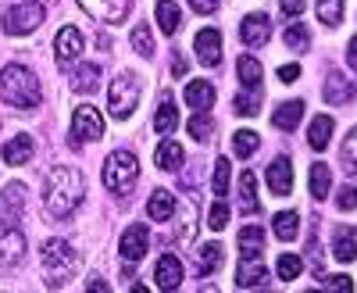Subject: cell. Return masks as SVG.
Segmentation results:
<instances>
[{
	"mask_svg": "<svg viewBox=\"0 0 357 293\" xmlns=\"http://www.w3.org/2000/svg\"><path fill=\"white\" fill-rule=\"evenodd\" d=\"M340 165H343L347 175H357V126L350 129V136L340 146Z\"/></svg>",
	"mask_w": 357,
	"mask_h": 293,
	"instance_id": "cell-38",
	"label": "cell"
},
{
	"mask_svg": "<svg viewBox=\"0 0 357 293\" xmlns=\"http://www.w3.org/2000/svg\"><path fill=\"white\" fill-rule=\"evenodd\" d=\"M33 154H36V143H33V136H29V133L8 140V143H4V151H0L4 165H29V161H33Z\"/></svg>",
	"mask_w": 357,
	"mask_h": 293,
	"instance_id": "cell-17",
	"label": "cell"
},
{
	"mask_svg": "<svg viewBox=\"0 0 357 293\" xmlns=\"http://www.w3.org/2000/svg\"><path fill=\"white\" fill-rule=\"evenodd\" d=\"M43 90H40V79L22 68V65H8L0 72V100L11 104L15 111H33L40 104Z\"/></svg>",
	"mask_w": 357,
	"mask_h": 293,
	"instance_id": "cell-2",
	"label": "cell"
},
{
	"mask_svg": "<svg viewBox=\"0 0 357 293\" xmlns=\"http://www.w3.org/2000/svg\"><path fill=\"white\" fill-rule=\"evenodd\" d=\"M190 8L197 15H215L218 11V0H190Z\"/></svg>",
	"mask_w": 357,
	"mask_h": 293,
	"instance_id": "cell-46",
	"label": "cell"
},
{
	"mask_svg": "<svg viewBox=\"0 0 357 293\" xmlns=\"http://www.w3.org/2000/svg\"><path fill=\"white\" fill-rule=\"evenodd\" d=\"M132 47H136V54L139 57H154V40H151V29H146V22H136V29H132Z\"/></svg>",
	"mask_w": 357,
	"mask_h": 293,
	"instance_id": "cell-40",
	"label": "cell"
},
{
	"mask_svg": "<svg viewBox=\"0 0 357 293\" xmlns=\"http://www.w3.org/2000/svg\"><path fill=\"white\" fill-rule=\"evenodd\" d=\"M193 50H197V61L215 68L222 61V33L218 29H200L197 40H193Z\"/></svg>",
	"mask_w": 357,
	"mask_h": 293,
	"instance_id": "cell-12",
	"label": "cell"
},
{
	"mask_svg": "<svg viewBox=\"0 0 357 293\" xmlns=\"http://www.w3.org/2000/svg\"><path fill=\"white\" fill-rule=\"evenodd\" d=\"M139 179V161L132 151H114L107 161H104V186L118 197H126Z\"/></svg>",
	"mask_w": 357,
	"mask_h": 293,
	"instance_id": "cell-4",
	"label": "cell"
},
{
	"mask_svg": "<svg viewBox=\"0 0 357 293\" xmlns=\"http://www.w3.org/2000/svg\"><path fill=\"white\" fill-rule=\"evenodd\" d=\"M301 119H304V104H301V100H286V104H279L275 114H272L275 129H282V133H293L296 126H301Z\"/></svg>",
	"mask_w": 357,
	"mask_h": 293,
	"instance_id": "cell-22",
	"label": "cell"
},
{
	"mask_svg": "<svg viewBox=\"0 0 357 293\" xmlns=\"http://www.w3.org/2000/svg\"><path fill=\"white\" fill-rule=\"evenodd\" d=\"M118 250H122L126 261H143L146 250H151V229H146L143 222L129 225V229L122 232V243H118Z\"/></svg>",
	"mask_w": 357,
	"mask_h": 293,
	"instance_id": "cell-10",
	"label": "cell"
},
{
	"mask_svg": "<svg viewBox=\"0 0 357 293\" xmlns=\"http://www.w3.org/2000/svg\"><path fill=\"white\" fill-rule=\"evenodd\" d=\"M296 79H301V68H296V65H282V68H279V82L289 86V82H296Z\"/></svg>",
	"mask_w": 357,
	"mask_h": 293,
	"instance_id": "cell-48",
	"label": "cell"
},
{
	"mask_svg": "<svg viewBox=\"0 0 357 293\" xmlns=\"http://www.w3.org/2000/svg\"><path fill=\"white\" fill-rule=\"evenodd\" d=\"M104 136V114L93 104H79L72 114V143H93Z\"/></svg>",
	"mask_w": 357,
	"mask_h": 293,
	"instance_id": "cell-7",
	"label": "cell"
},
{
	"mask_svg": "<svg viewBox=\"0 0 357 293\" xmlns=\"http://www.w3.org/2000/svg\"><path fill=\"white\" fill-rule=\"evenodd\" d=\"M232 107H236L240 119H254V114L261 111V86H250V93H240L232 100Z\"/></svg>",
	"mask_w": 357,
	"mask_h": 293,
	"instance_id": "cell-34",
	"label": "cell"
},
{
	"mask_svg": "<svg viewBox=\"0 0 357 293\" xmlns=\"http://www.w3.org/2000/svg\"><path fill=\"white\" fill-rule=\"evenodd\" d=\"M240 40L250 47V50H257V47H264L268 40H272V22H268V15H247L243 18V25H240Z\"/></svg>",
	"mask_w": 357,
	"mask_h": 293,
	"instance_id": "cell-13",
	"label": "cell"
},
{
	"mask_svg": "<svg viewBox=\"0 0 357 293\" xmlns=\"http://www.w3.org/2000/svg\"><path fill=\"white\" fill-rule=\"evenodd\" d=\"M264 283H268L264 265H261L257 257H243L240 272H236V286H240V290H250V286H264Z\"/></svg>",
	"mask_w": 357,
	"mask_h": 293,
	"instance_id": "cell-23",
	"label": "cell"
},
{
	"mask_svg": "<svg viewBox=\"0 0 357 293\" xmlns=\"http://www.w3.org/2000/svg\"><path fill=\"white\" fill-rule=\"evenodd\" d=\"M25 257V236L15 225V218H0V269H11Z\"/></svg>",
	"mask_w": 357,
	"mask_h": 293,
	"instance_id": "cell-8",
	"label": "cell"
},
{
	"mask_svg": "<svg viewBox=\"0 0 357 293\" xmlns=\"http://www.w3.org/2000/svg\"><path fill=\"white\" fill-rule=\"evenodd\" d=\"M82 47H86V40H82V33H79V25H65L61 33H57V40H54V57H57V65L79 61Z\"/></svg>",
	"mask_w": 357,
	"mask_h": 293,
	"instance_id": "cell-11",
	"label": "cell"
},
{
	"mask_svg": "<svg viewBox=\"0 0 357 293\" xmlns=\"http://www.w3.org/2000/svg\"><path fill=\"white\" fill-rule=\"evenodd\" d=\"M279 8H282V11L293 18V15H301V11L307 8V0H279Z\"/></svg>",
	"mask_w": 357,
	"mask_h": 293,
	"instance_id": "cell-47",
	"label": "cell"
},
{
	"mask_svg": "<svg viewBox=\"0 0 357 293\" xmlns=\"http://www.w3.org/2000/svg\"><path fill=\"white\" fill-rule=\"evenodd\" d=\"M79 269V250L68 240H47L43 243V272L47 286H65Z\"/></svg>",
	"mask_w": 357,
	"mask_h": 293,
	"instance_id": "cell-3",
	"label": "cell"
},
{
	"mask_svg": "<svg viewBox=\"0 0 357 293\" xmlns=\"http://www.w3.org/2000/svg\"><path fill=\"white\" fill-rule=\"evenodd\" d=\"M186 129H190V136H193V140L207 143V140H211V133H215V119H211V111H193Z\"/></svg>",
	"mask_w": 357,
	"mask_h": 293,
	"instance_id": "cell-32",
	"label": "cell"
},
{
	"mask_svg": "<svg viewBox=\"0 0 357 293\" xmlns=\"http://www.w3.org/2000/svg\"><path fill=\"white\" fill-rule=\"evenodd\" d=\"M86 290H89V293H104V290H107V283H104L100 276H93V279L86 283Z\"/></svg>",
	"mask_w": 357,
	"mask_h": 293,
	"instance_id": "cell-50",
	"label": "cell"
},
{
	"mask_svg": "<svg viewBox=\"0 0 357 293\" xmlns=\"http://www.w3.org/2000/svg\"><path fill=\"white\" fill-rule=\"evenodd\" d=\"M183 97H186V104H190L193 111H211V107H215L218 90H215V86L207 82V79H193V82H186Z\"/></svg>",
	"mask_w": 357,
	"mask_h": 293,
	"instance_id": "cell-16",
	"label": "cell"
},
{
	"mask_svg": "<svg viewBox=\"0 0 357 293\" xmlns=\"http://www.w3.org/2000/svg\"><path fill=\"white\" fill-rule=\"evenodd\" d=\"M139 93H143L139 79L129 75V72H122L107 86V111L114 114V119H129V114L136 111V104H139Z\"/></svg>",
	"mask_w": 357,
	"mask_h": 293,
	"instance_id": "cell-5",
	"label": "cell"
},
{
	"mask_svg": "<svg viewBox=\"0 0 357 293\" xmlns=\"http://www.w3.org/2000/svg\"><path fill=\"white\" fill-rule=\"evenodd\" d=\"M329 186H333V172L325 161H314L311 165V197L314 200H325L329 197Z\"/></svg>",
	"mask_w": 357,
	"mask_h": 293,
	"instance_id": "cell-29",
	"label": "cell"
},
{
	"mask_svg": "<svg viewBox=\"0 0 357 293\" xmlns=\"http://www.w3.org/2000/svg\"><path fill=\"white\" fill-rule=\"evenodd\" d=\"M321 286H325V290H340V293H350V290H354L350 276H329V279H325Z\"/></svg>",
	"mask_w": 357,
	"mask_h": 293,
	"instance_id": "cell-45",
	"label": "cell"
},
{
	"mask_svg": "<svg viewBox=\"0 0 357 293\" xmlns=\"http://www.w3.org/2000/svg\"><path fill=\"white\" fill-rule=\"evenodd\" d=\"M333 254H336V261H354L357 257V229L354 225H336V232H333Z\"/></svg>",
	"mask_w": 357,
	"mask_h": 293,
	"instance_id": "cell-20",
	"label": "cell"
},
{
	"mask_svg": "<svg viewBox=\"0 0 357 293\" xmlns=\"http://www.w3.org/2000/svg\"><path fill=\"white\" fill-rule=\"evenodd\" d=\"M82 172L72 165H57L47 175V186H43V204H47V215L54 218H68L79 200H82Z\"/></svg>",
	"mask_w": 357,
	"mask_h": 293,
	"instance_id": "cell-1",
	"label": "cell"
},
{
	"mask_svg": "<svg viewBox=\"0 0 357 293\" xmlns=\"http://www.w3.org/2000/svg\"><path fill=\"white\" fill-rule=\"evenodd\" d=\"M240 204H243V211L254 215L257 211V175L250 168L240 172Z\"/></svg>",
	"mask_w": 357,
	"mask_h": 293,
	"instance_id": "cell-30",
	"label": "cell"
},
{
	"mask_svg": "<svg viewBox=\"0 0 357 293\" xmlns=\"http://www.w3.org/2000/svg\"><path fill=\"white\" fill-rule=\"evenodd\" d=\"M154 18H158V29H161L165 36H175V33H178V25H183V15H178V8L172 4V0H158Z\"/></svg>",
	"mask_w": 357,
	"mask_h": 293,
	"instance_id": "cell-27",
	"label": "cell"
},
{
	"mask_svg": "<svg viewBox=\"0 0 357 293\" xmlns=\"http://www.w3.org/2000/svg\"><path fill=\"white\" fill-rule=\"evenodd\" d=\"M222 265H225V247H222V243H204V247L197 250L193 272H197V276H211V272H218Z\"/></svg>",
	"mask_w": 357,
	"mask_h": 293,
	"instance_id": "cell-18",
	"label": "cell"
},
{
	"mask_svg": "<svg viewBox=\"0 0 357 293\" xmlns=\"http://www.w3.org/2000/svg\"><path fill=\"white\" fill-rule=\"evenodd\" d=\"M154 279H158V290H178V283H183V261H178L175 254H165L158 261Z\"/></svg>",
	"mask_w": 357,
	"mask_h": 293,
	"instance_id": "cell-19",
	"label": "cell"
},
{
	"mask_svg": "<svg viewBox=\"0 0 357 293\" xmlns=\"http://www.w3.org/2000/svg\"><path fill=\"white\" fill-rule=\"evenodd\" d=\"M183 186H197V165L183 172Z\"/></svg>",
	"mask_w": 357,
	"mask_h": 293,
	"instance_id": "cell-52",
	"label": "cell"
},
{
	"mask_svg": "<svg viewBox=\"0 0 357 293\" xmlns=\"http://www.w3.org/2000/svg\"><path fill=\"white\" fill-rule=\"evenodd\" d=\"M207 225H211L215 232H222V229L229 225V204H225V197H218V200L211 204V211H207Z\"/></svg>",
	"mask_w": 357,
	"mask_h": 293,
	"instance_id": "cell-43",
	"label": "cell"
},
{
	"mask_svg": "<svg viewBox=\"0 0 357 293\" xmlns=\"http://www.w3.org/2000/svg\"><path fill=\"white\" fill-rule=\"evenodd\" d=\"M275 272H279L282 283H289V279H296V276L304 272V261L296 257V254H282V257H279V265H275Z\"/></svg>",
	"mask_w": 357,
	"mask_h": 293,
	"instance_id": "cell-42",
	"label": "cell"
},
{
	"mask_svg": "<svg viewBox=\"0 0 357 293\" xmlns=\"http://www.w3.org/2000/svg\"><path fill=\"white\" fill-rule=\"evenodd\" d=\"M282 40H286V47H289L293 54H304L307 43H311V33H307V25H304V22H293L286 33H282Z\"/></svg>",
	"mask_w": 357,
	"mask_h": 293,
	"instance_id": "cell-35",
	"label": "cell"
},
{
	"mask_svg": "<svg viewBox=\"0 0 357 293\" xmlns=\"http://www.w3.org/2000/svg\"><path fill=\"white\" fill-rule=\"evenodd\" d=\"M175 126H178L175 100H172V93H161V104H158V114H154V129H158L161 136H172Z\"/></svg>",
	"mask_w": 357,
	"mask_h": 293,
	"instance_id": "cell-24",
	"label": "cell"
},
{
	"mask_svg": "<svg viewBox=\"0 0 357 293\" xmlns=\"http://www.w3.org/2000/svg\"><path fill=\"white\" fill-rule=\"evenodd\" d=\"M172 72H175V75H183V72H186V57H183V50H175V61H172Z\"/></svg>",
	"mask_w": 357,
	"mask_h": 293,
	"instance_id": "cell-49",
	"label": "cell"
},
{
	"mask_svg": "<svg viewBox=\"0 0 357 293\" xmlns=\"http://www.w3.org/2000/svg\"><path fill=\"white\" fill-rule=\"evenodd\" d=\"M354 93H357V82H354V79H347L343 72H333L329 79H325V90H321L325 104H333V107L350 104V100H354Z\"/></svg>",
	"mask_w": 357,
	"mask_h": 293,
	"instance_id": "cell-14",
	"label": "cell"
},
{
	"mask_svg": "<svg viewBox=\"0 0 357 293\" xmlns=\"http://www.w3.org/2000/svg\"><path fill=\"white\" fill-rule=\"evenodd\" d=\"M336 208L340 211H357V186H343L336 193Z\"/></svg>",
	"mask_w": 357,
	"mask_h": 293,
	"instance_id": "cell-44",
	"label": "cell"
},
{
	"mask_svg": "<svg viewBox=\"0 0 357 293\" xmlns=\"http://www.w3.org/2000/svg\"><path fill=\"white\" fill-rule=\"evenodd\" d=\"M264 250V232L257 225H243L240 229V254L243 257H261Z\"/></svg>",
	"mask_w": 357,
	"mask_h": 293,
	"instance_id": "cell-31",
	"label": "cell"
},
{
	"mask_svg": "<svg viewBox=\"0 0 357 293\" xmlns=\"http://www.w3.org/2000/svg\"><path fill=\"white\" fill-rule=\"evenodd\" d=\"M257 146H261V136L254 133V129H240L232 136V151H236V158H254L257 154Z\"/></svg>",
	"mask_w": 357,
	"mask_h": 293,
	"instance_id": "cell-33",
	"label": "cell"
},
{
	"mask_svg": "<svg viewBox=\"0 0 357 293\" xmlns=\"http://www.w3.org/2000/svg\"><path fill=\"white\" fill-rule=\"evenodd\" d=\"M347 65L350 68H357V36L350 40V47H347Z\"/></svg>",
	"mask_w": 357,
	"mask_h": 293,
	"instance_id": "cell-51",
	"label": "cell"
},
{
	"mask_svg": "<svg viewBox=\"0 0 357 293\" xmlns=\"http://www.w3.org/2000/svg\"><path fill=\"white\" fill-rule=\"evenodd\" d=\"M314 11H318V22H321V25L333 29V25L343 22V0H318Z\"/></svg>",
	"mask_w": 357,
	"mask_h": 293,
	"instance_id": "cell-39",
	"label": "cell"
},
{
	"mask_svg": "<svg viewBox=\"0 0 357 293\" xmlns=\"http://www.w3.org/2000/svg\"><path fill=\"white\" fill-rule=\"evenodd\" d=\"M183 146H178L175 140H165V143H158V151H154V161H158V168L161 172H178V165H183Z\"/></svg>",
	"mask_w": 357,
	"mask_h": 293,
	"instance_id": "cell-25",
	"label": "cell"
},
{
	"mask_svg": "<svg viewBox=\"0 0 357 293\" xmlns=\"http://www.w3.org/2000/svg\"><path fill=\"white\" fill-rule=\"evenodd\" d=\"M47 18V8L43 4H15L4 11V18H0V29H4L8 36H29V33H36V29L43 25Z\"/></svg>",
	"mask_w": 357,
	"mask_h": 293,
	"instance_id": "cell-6",
	"label": "cell"
},
{
	"mask_svg": "<svg viewBox=\"0 0 357 293\" xmlns=\"http://www.w3.org/2000/svg\"><path fill=\"white\" fill-rule=\"evenodd\" d=\"M268 190H272L275 197L293 193V165H289V158H275L272 165H268Z\"/></svg>",
	"mask_w": 357,
	"mask_h": 293,
	"instance_id": "cell-15",
	"label": "cell"
},
{
	"mask_svg": "<svg viewBox=\"0 0 357 293\" xmlns=\"http://www.w3.org/2000/svg\"><path fill=\"white\" fill-rule=\"evenodd\" d=\"M229 183H232V165H229L225 158H218V161H215V179H211L215 197H225V193H229Z\"/></svg>",
	"mask_w": 357,
	"mask_h": 293,
	"instance_id": "cell-41",
	"label": "cell"
},
{
	"mask_svg": "<svg viewBox=\"0 0 357 293\" xmlns=\"http://www.w3.org/2000/svg\"><path fill=\"white\" fill-rule=\"evenodd\" d=\"M236 72H240V82L247 86V90H250V86H261V61H257V57L243 54L240 61H236Z\"/></svg>",
	"mask_w": 357,
	"mask_h": 293,
	"instance_id": "cell-37",
	"label": "cell"
},
{
	"mask_svg": "<svg viewBox=\"0 0 357 293\" xmlns=\"http://www.w3.org/2000/svg\"><path fill=\"white\" fill-rule=\"evenodd\" d=\"M79 8L86 15H93L97 22H107V25H118L126 22L136 8V0H79Z\"/></svg>",
	"mask_w": 357,
	"mask_h": 293,
	"instance_id": "cell-9",
	"label": "cell"
},
{
	"mask_svg": "<svg viewBox=\"0 0 357 293\" xmlns=\"http://www.w3.org/2000/svg\"><path fill=\"white\" fill-rule=\"evenodd\" d=\"M146 215H151L154 222H168V218H175V193H168V190H154L151 193V200H146Z\"/></svg>",
	"mask_w": 357,
	"mask_h": 293,
	"instance_id": "cell-21",
	"label": "cell"
},
{
	"mask_svg": "<svg viewBox=\"0 0 357 293\" xmlns=\"http://www.w3.org/2000/svg\"><path fill=\"white\" fill-rule=\"evenodd\" d=\"M72 82H75V90L93 93L97 86H100V68H97V65H79L75 75H72Z\"/></svg>",
	"mask_w": 357,
	"mask_h": 293,
	"instance_id": "cell-36",
	"label": "cell"
},
{
	"mask_svg": "<svg viewBox=\"0 0 357 293\" xmlns=\"http://www.w3.org/2000/svg\"><path fill=\"white\" fill-rule=\"evenodd\" d=\"M272 232H275L282 243L296 240V236H301V215H296V211H282V215H275V218H272Z\"/></svg>",
	"mask_w": 357,
	"mask_h": 293,
	"instance_id": "cell-28",
	"label": "cell"
},
{
	"mask_svg": "<svg viewBox=\"0 0 357 293\" xmlns=\"http://www.w3.org/2000/svg\"><path fill=\"white\" fill-rule=\"evenodd\" d=\"M333 129H336V122L329 119V114H318V119L311 122V129H307L311 151H325V146H329V140H333Z\"/></svg>",
	"mask_w": 357,
	"mask_h": 293,
	"instance_id": "cell-26",
	"label": "cell"
}]
</instances>
